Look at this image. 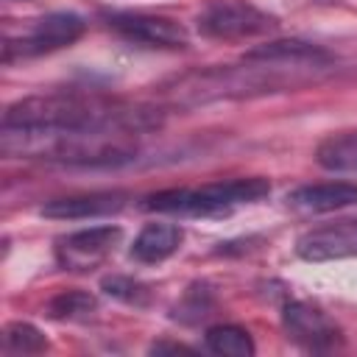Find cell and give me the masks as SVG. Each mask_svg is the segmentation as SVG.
<instances>
[{
  "label": "cell",
  "instance_id": "obj_19",
  "mask_svg": "<svg viewBox=\"0 0 357 357\" xmlns=\"http://www.w3.org/2000/svg\"><path fill=\"white\" fill-rule=\"evenodd\" d=\"M151 351H153V354H162V351H190V349L181 346V343H153Z\"/></svg>",
  "mask_w": 357,
  "mask_h": 357
},
{
  "label": "cell",
  "instance_id": "obj_10",
  "mask_svg": "<svg viewBox=\"0 0 357 357\" xmlns=\"http://www.w3.org/2000/svg\"><path fill=\"white\" fill-rule=\"evenodd\" d=\"M287 206L298 212H337L357 204V184L351 181H321L304 184L287 192Z\"/></svg>",
  "mask_w": 357,
  "mask_h": 357
},
{
  "label": "cell",
  "instance_id": "obj_18",
  "mask_svg": "<svg viewBox=\"0 0 357 357\" xmlns=\"http://www.w3.org/2000/svg\"><path fill=\"white\" fill-rule=\"evenodd\" d=\"M212 304H215V298H212L209 284L195 282V284H190V287H187L184 298L176 304L173 318H181L184 324H195V321H201V318H206V315H209Z\"/></svg>",
  "mask_w": 357,
  "mask_h": 357
},
{
  "label": "cell",
  "instance_id": "obj_9",
  "mask_svg": "<svg viewBox=\"0 0 357 357\" xmlns=\"http://www.w3.org/2000/svg\"><path fill=\"white\" fill-rule=\"evenodd\" d=\"M128 192L123 190H103V192H84V195H64L45 201L39 215L53 220H86V218H106L117 215L128 204Z\"/></svg>",
  "mask_w": 357,
  "mask_h": 357
},
{
  "label": "cell",
  "instance_id": "obj_16",
  "mask_svg": "<svg viewBox=\"0 0 357 357\" xmlns=\"http://www.w3.org/2000/svg\"><path fill=\"white\" fill-rule=\"evenodd\" d=\"M47 349V337L25 321H14L3 329V351L6 354H39Z\"/></svg>",
  "mask_w": 357,
  "mask_h": 357
},
{
  "label": "cell",
  "instance_id": "obj_1",
  "mask_svg": "<svg viewBox=\"0 0 357 357\" xmlns=\"http://www.w3.org/2000/svg\"><path fill=\"white\" fill-rule=\"evenodd\" d=\"M148 106L100 95L53 92L17 100L3 114V137L20 142V153L64 165H120L134 159L128 137L156 128Z\"/></svg>",
  "mask_w": 357,
  "mask_h": 357
},
{
  "label": "cell",
  "instance_id": "obj_11",
  "mask_svg": "<svg viewBox=\"0 0 357 357\" xmlns=\"http://www.w3.org/2000/svg\"><path fill=\"white\" fill-rule=\"evenodd\" d=\"M245 61H265V64H307V67H321L332 61V53L324 50L321 45L304 42V39H276L268 45H257L245 53Z\"/></svg>",
  "mask_w": 357,
  "mask_h": 357
},
{
  "label": "cell",
  "instance_id": "obj_3",
  "mask_svg": "<svg viewBox=\"0 0 357 357\" xmlns=\"http://www.w3.org/2000/svg\"><path fill=\"white\" fill-rule=\"evenodd\" d=\"M195 28L206 39H251L276 31L279 20L248 0H209L195 17Z\"/></svg>",
  "mask_w": 357,
  "mask_h": 357
},
{
  "label": "cell",
  "instance_id": "obj_15",
  "mask_svg": "<svg viewBox=\"0 0 357 357\" xmlns=\"http://www.w3.org/2000/svg\"><path fill=\"white\" fill-rule=\"evenodd\" d=\"M98 310V298L86 290H64L47 301V315L56 321H81Z\"/></svg>",
  "mask_w": 357,
  "mask_h": 357
},
{
  "label": "cell",
  "instance_id": "obj_4",
  "mask_svg": "<svg viewBox=\"0 0 357 357\" xmlns=\"http://www.w3.org/2000/svg\"><path fill=\"white\" fill-rule=\"evenodd\" d=\"M86 31L84 17L73 14V11H50L39 20H33L17 39H6L3 45V61H14V59H33V56H45L61 47H70L73 42H78Z\"/></svg>",
  "mask_w": 357,
  "mask_h": 357
},
{
  "label": "cell",
  "instance_id": "obj_5",
  "mask_svg": "<svg viewBox=\"0 0 357 357\" xmlns=\"http://www.w3.org/2000/svg\"><path fill=\"white\" fill-rule=\"evenodd\" d=\"M106 25L120 33L128 42L145 45V47H162V50H181L190 45V33L181 22L162 17V14H145V11H106Z\"/></svg>",
  "mask_w": 357,
  "mask_h": 357
},
{
  "label": "cell",
  "instance_id": "obj_12",
  "mask_svg": "<svg viewBox=\"0 0 357 357\" xmlns=\"http://www.w3.org/2000/svg\"><path fill=\"white\" fill-rule=\"evenodd\" d=\"M181 240H184L181 226H176V223H148L134 237L131 257L142 265H153V262H162L170 254H176Z\"/></svg>",
  "mask_w": 357,
  "mask_h": 357
},
{
  "label": "cell",
  "instance_id": "obj_14",
  "mask_svg": "<svg viewBox=\"0 0 357 357\" xmlns=\"http://www.w3.org/2000/svg\"><path fill=\"white\" fill-rule=\"evenodd\" d=\"M204 343L212 354H223V357H251L257 351L248 329L234 326V324H220V326L206 329Z\"/></svg>",
  "mask_w": 357,
  "mask_h": 357
},
{
  "label": "cell",
  "instance_id": "obj_6",
  "mask_svg": "<svg viewBox=\"0 0 357 357\" xmlns=\"http://www.w3.org/2000/svg\"><path fill=\"white\" fill-rule=\"evenodd\" d=\"M282 326L287 337L307 351H335L343 343L340 326L310 301H287L282 310Z\"/></svg>",
  "mask_w": 357,
  "mask_h": 357
},
{
  "label": "cell",
  "instance_id": "obj_8",
  "mask_svg": "<svg viewBox=\"0 0 357 357\" xmlns=\"http://www.w3.org/2000/svg\"><path fill=\"white\" fill-rule=\"evenodd\" d=\"M120 226H92L56 240V259L64 271H92L120 243Z\"/></svg>",
  "mask_w": 357,
  "mask_h": 357
},
{
  "label": "cell",
  "instance_id": "obj_2",
  "mask_svg": "<svg viewBox=\"0 0 357 357\" xmlns=\"http://www.w3.org/2000/svg\"><path fill=\"white\" fill-rule=\"evenodd\" d=\"M271 192V181L262 176L248 178H229V181H209L201 187H178V190H162L142 201V209L148 212H165V215H187V218H215V215H231L240 206L257 204Z\"/></svg>",
  "mask_w": 357,
  "mask_h": 357
},
{
  "label": "cell",
  "instance_id": "obj_7",
  "mask_svg": "<svg viewBox=\"0 0 357 357\" xmlns=\"http://www.w3.org/2000/svg\"><path fill=\"white\" fill-rule=\"evenodd\" d=\"M296 254L304 262H332L357 257V215L307 229L296 240Z\"/></svg>",
  "mask_w": 357,
  "mask_h": 357
},
{
  "label": "cell",
  "instance_id": "obj_13",
  "mask_svg": "<svg viewBox=\"0 0 357 357\" xmlns=\"http://www.w3.org/2000/svg\"><path fill=\"white\" fill-rule=\"evenodd\" d=\"M315 162L332 173H357V128L321 139L315 148Z\"/></svg>",
  "mask_w": 357,
  "mask_h": 357
},
{
  "label": "cell",
  "instance_id": "obj_17",
  "mask_svg": "<svg viewBox=\"0 0 357 357\" xmlns=\"http://www.w3.org/2000/svg\"><path fill=\"white\" fill-rule=\"evenodd\" d=\"M100 290L123 304H134V307H145L151 301V287L142 284L139 279H131V276H106L100 279Z\"/></svg>",
  "mask_w": 357,
  "mask_h": 357
}]
</instances>
